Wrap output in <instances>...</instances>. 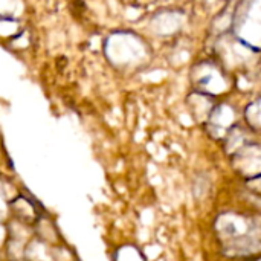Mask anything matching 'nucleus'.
Returning a JSON list of instances; mask_svg holds the SVG:
<instances>
[{
	"label": "nucleus",
	"mask_w": 261,
	"mask_h": 261,
	"mask_svg": "<svg viewBox=\"0 0 261 261\" xmlns=\"http://www.w3.org/2000/svg\"><path fill=\"white\" fill-rule=\"evenodd\" d=\"M216 234L229 257H246L261 252V220L245 214L226 213L216 219Z\"/></svg>",
	"instance_id": "nucleus-1"
},
{
	"label": "nucleus",
	"mask_w": 261,
	"mask_h": 261,
	"mask_svg": "<svg viewBox=\"0 0 261 261\" xmlns=\"http://www.w3.org/2000/svg\"><path fill=\"white\" fill-rule=\"evenodd\" d=\"M236 167L239 173L248 179L261 174V147L260 145H245L240 147L236 154Z\"/></svg>",
	"instance_id": "nucleus-2"
},
{
	"label": "nucleus",
	"mask_w": 261,
	"mask_h": 261,
	"mask_svg": "<svg viewBox=\"0 0 261 261\" xmlns=\"http://www.w3.org/2000/svg\"><path fill=\"white\" fill-rule=\"evenodd\" d=\"M9 206H11V211L14 213L15 219L23 225L24 223H37V220L40 219V213L37 210L35 202L24 196H18L14 200H11Z\"/></svg>",
	"instance_id": "nucleus-3"
},
{
	"label": "nucleus",
	"mask_w": 261,
	"mask_h": 261,
	"mask_svg": "<svg viewBox=\"0 0 261 261\" xmlns=\"http://www.w3.org/2000/svg\"><path fill=\"white\" fill-rule=\"evenodd\" d=\"M115 261H145L142 254L133 246L119 248L115 254Z\"/></svg>",
	"instance_id": "nucleus-4"
},
{
	"label": "nucleus",
	"mask_w": 261,
	"mask_h": 261,
	"mask_svg": "<svg viewBox=\"0 0 261 261\" xmlns=\"http://www.w3.org/2000/svg\"><path fill=\"white\" fill-rule=\"evenodd\" d=\"M249 187H251L254 191H257L258 194H261V174L260 176H257V177L249 179Z\"/></svg>",
	"instance_id": "nucleus-5"
},
{
	"label": "nucleus",
	"mask_w": 261,
	"mask_h": 261,
	"mask_svg": "<svg viewBox=\"0 0 261 261\" xmlns=\"http://www.w3.org/2000/svg\"><path fill=\"white\" fill-rule=\"evenodd\" d=\"M5 239H6V232H5V229L2 228V225H0V246H2V243H3Z\"/></svg>",
	"instance_id": "nucleus-6"
}]
</instances>
